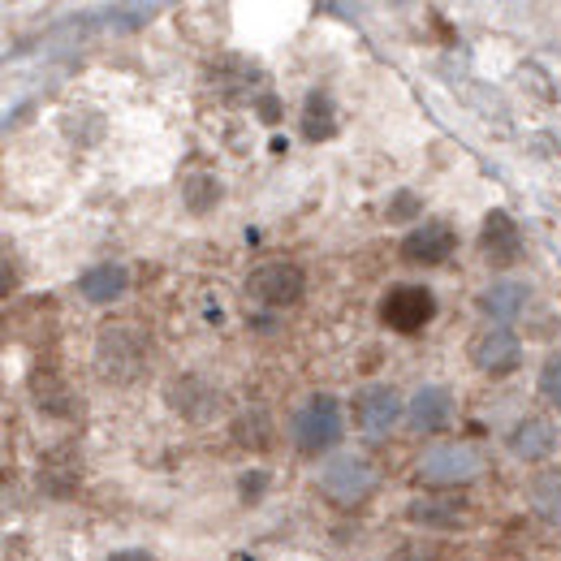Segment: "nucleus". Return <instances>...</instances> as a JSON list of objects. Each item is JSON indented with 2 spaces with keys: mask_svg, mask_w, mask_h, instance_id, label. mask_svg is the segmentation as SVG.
Returning <instances> with one entry per match:
<instances>
[{
  "mask_svg": "<svg viewBox=\"0 0 561 561\" xmlns=\"http://www.w3.org/2000/svg\"><path fill=\"white\" fill-rule=\"evenodd\" d=\"M484 467H489V462H484V454H480L476 445L445 440V445L423 449L420 462H415V476H420L427 489H458V484H471Z\"/></svg>",
  "mask_w": 561,
  "mask_h": 561,
  "instance_id": "f257e3e1",
  "label": "nucleus"
},
{
  "mask_svg": "<svg viewBox=\"0 0 561 561\" xmlns=\"http://www.w3.org/2000/svg\"><path fill=\"white\" fill-rule=\"evenodd\" d=\"M95 363H100V376L113 380V385H130L142 376V363H147V342L139 337V329H126V324H113L100 333V346H95Z\"/></svg>",
  "mask_w": 561,
  "mask_h": 561,
  "instance_id": "f03ea898",
  "label": "nucleus"
},
{
  "mask_svg": "<svg viewBox=\"0 0 561 561\" xmlns=\"http://www.w3.org/2000/svg\"><path fill=\"white\" fill-rule=\"evenodd\" d=\"M337 436H342V407H337V398H329V393L307 398L302 411L294 415V445H298V454H311V458L329 454L337 445Z\"/></svg>",
  "mask_w": 561,
  "mask_h": 561,
  "instance_id": "7ed1b4c3",
  "label": "nucleus"
},
{
  "mask_svg": "<svg viewBox=\"0 0 561 561\" xmlns=\"http://www.w3.org/2000/svg\"><path fill=\"white\" fill-rule=\"evenodd\" d=\"M432 316H436V294L427 285H393L380 298V320L393 333H420L432 324Z\"/></svg>",
  "mask_w": 561,
  "mask_h": 561,
  "instance_id": "20e7f679",
  "label": "nucleus"
},
{
  "mask_svg": "<svg viewBox=\"0 0 561 561\" xmlns=\"http://www.w3.org/2000/svg\"><path fill=\"white\" fill-rule=\"evenodd\" d=\"M307 289V277L298 264L289 260H273V264H260L251 277H247V294L264 307H294Z\"/></svg>",
  "mask_w": 561,
  "mask_h": 561,
  "instance_id": "39448f33",
  "label": "nucleus"
},
{
  "mask_svg": "<svg viewBox=\"0 0 561 561\" xmlns=\"http://www.w3.org/2000/svg\"><path fill=\"white\" fill-rule=\"evenodd\" d=\"M371 489H376V471L358 454H337L320 471V492L333 496L337 505H354V501H363Z\"/></svg>",
  "mask_w": 561,
  "mask_h": 561,
  "instance_id": "423d86ee",
  "label": "nucleus"
},
{
  "mask_svg": "<svg viewBox=\"0 0 561 561\" xmlns=\"http://www.w3.org/2000/svg\"><path fill=\"white\" fill-rule=\"evenodd\" d=\"M458 251V233L449 220H423L420 229H411L402 238V260L420 264V268H436Z\"/></svg>",
  "mask_w": 561,
  "mask_h": 561,
  "instance_id": "0eeeda50",
  "label": "nucleus"
},
{
  "mask_svg": "<svg viewBox=\"0 0 561 561\" xmlns=\"http://www.w3.org/2000/svg\"><path fill=\"white\" fill-rule=\"evenodd\" d=\"M354 415L367 436H385L393 423L402 420V393L393 385H367L354 398Z\"/></svg>",
  "mask_w": 561,
  "mask_h": 561,
  "instance_id": "6e6552de",
  "label": "nucleus"
},
{
  "mask_svg": "<svg viewBox=\"0 0 561 561\" xmlns=\"http://www.w3.org/2000/svg\"><path fill=\"white\" fill-rule=\"evenodd\" d=\"M471 363H476L480 371H489V376H510V371H518V367H523V342H518V333H514V329H492V333H484V337L471 346Z\"/></svg>",
  "mask_w": 561,
  "mask_h": 561,
  "instance_id": "1a4fd4ad",
  "label": "nucleus"
},
{
  "mask_svg": "<svg viewBox=\"0 0 561 561\" xmlns=\"http://www.w3.org/2000/svg\"><path fill=\"white\" fill-rule=\"evenodd\" d=\"M480 251H484V260H489L492 268H505V264H514L523 255V229L514 225V216H505L501 208L484 216Z\"/></svg>",
  "mask_w": 561,
  "mask_h": 561,
  "instance_id": "9d476101",
  "label": "nucleus"
},
{
  "mask_svg": "<svg viewBox=\"0 0 561 561\" xmlns=\"http://www.w3.org/2000/svg\"><path fill=\"white\" fill-rule=\"evenodd\" d=\"M407 518L427 531H462L471 523V505L462 496H423V501H411Z\"/></svg>",
  "mask_w": 561,
  "mask_h": 561,
  "instance_id": "9b49d317",
  "label": "nucleus"
},
{
  "mask_svg": "<svg viewBox=\"0 0 561 561\" xmlns=\"http://www.w3.org/2000/svg\"><path fill=\"white\" fill-rule=\"evenodd\" d=\"M407 420L415 432H445L454 423V393L445 385H423L420 393L407 402Z\"/></svg>",
  "mask_w": 561,
  "mask_h": 561,
  "instance_id": "f8f14e48",
  "label": "nucleus"
},
{
  "mask_svg": "<svg viewBox=\"0 0 561 561\" xmlns=\"http://www.w3.org/2000/svg\"><path fill=\"white\" fill-rule=\"evenodd\" d=\"M531 302V285L527 280H496L480 294V311L496 320V329H510Z\"/></svg>",
  "mask_w": 561,
  "mask_h": 561,
  "instance_id": "ddd939ff",
  "label": "nucleus"
},
{
  "mask_svg": "<svg viewBox=\"0 0 561 561\" xmlns=\"http://www.w3.org/2000/svg\"><path fill=\"white\" fill-rule=\"evenodd\" d=\"M169 402H173V411L182 415V420L191 423H208L216 415V389H211L208 380H199V376H182L173 389H169Z\"/></svg>",
  "mask_w": 561,
  "mask_h": 561,
  "instance_id": "4468645a",
  "label": "nucleus"
},
{
  "mask_svg": "<svg viewBox=\"0 0 561 561\" xmlns=\"http://www.w3.org/2000/svg\"><path fill=\"white\" fill-rule=\"evenodd\" d=\"M553 445H558V427H553L549 420H540V415L514 423V432H510V449H514V458H523V462H540V458H549Z\"/></svg>",
  "mask_w": 561,
  "mask_h": 561,
  "instance_id": "2eb2a0df",
  "label": "nucleus"
},
{
  "mask_svg": "<svg viewBox=\"0 0 561 561\" xmlns=\"http://www.w3.org/2000/svg\"><path fill=\"white\" fill-rule=\"evenodd\" d=\"M298 135L307 142H329L337 135V108H333L329 91H307L302 117H298Z\"/></svg>",
  "mask_w": 561,
  "mask_h": 561,
  "instance_id": "dca6fc26",
  "label": "nucleus"
},
{
  "mask_svg": "<svg viewBox=\"0 0 561 561\" xmlns=\"http://www.w3.org/2000/svg\"><path fill=\"white\" fill-rule=\"evenodd\" d=\"M126 285H130V273L122 264H95V268H87L78 277V294L87 302H100L104 307V302H117L126 294Z\"/></svg>",
  "mask_w": 561,
  "mask_h": 561,
  "instance_id": "f3484780",
  "label": "nucleus"
},
{
  "mask_svg": "<svg viewBox=\"0 0 561 561\" xmlns=\"http://www.w3.org/2000/svg\"><path fill=\"white\" fill-rule=\"evenodd\" d=\"M527 501L545 523H561V471H553V467L536 471L527 484Z\"/></svg>",
  "mask_w": 561,
  "mask_h": 561,
  "instance_id": "a211bd4d",
  "label": "nucleus"
},
{
  "mask_svg": "<svg viewBox=\"0 0 561 561\" xmlns=\"http://www.w3.org/2000/svg\"><path fill=\"white\" fill-rule=\"evenodd\" d=\"M61 135L73 142V147H95V142L108 135V122L100 108H73L61 117Z\"/></svg>",
  "mask_w": 561,
  "mask_h": 561,
  "instance_id": "6ab92c4d",
  "label": "nucleus"
},
{
  "mask_svg": "<svg viewBox=\"0 0 561 561\" xmlns=\"http://www.w3.org/2000/svg\"><path fill=\"white\" fill-rule=\"evenodd\" d=\"M220 195H225V186H220V178H211V173H191V178L182 182V204L195 211V216H208V211L220 204Z\"/></svg>",
  "mask_w": 561,
  "mask_h": 561,
  "instance_id": "aec40b11",
  "label": "nucleus"
},
{
  "mask_svg": "<svg viewBox=\"0 0 561 561\" xmlns=\"http://www.w3.org/2000/svg\"><path fill=\"white\" fill-rule=\"evenodd\" d=\"M514 82H518L527 95L545 100V104H553V100H558V82H553V73L545 70L540 61H518V70H514Z\"/></svg>",
  "mask_w": 561,
  "mask_h": 561,
  "instance_id": "412c9836",
  "label": "nucleus"
},
{
  "mask_svg": "<svg viewBox=\"0 0 561 561\" xmlns=\"http://www.w3.org/2000/svg\"><path fill=\"white\" fill-rule=\"evenodd\" d=\"M467 100H471V104H476V108L489 117L496 130H510V108H501V104H496L492 87H484V82H471V87H467Z\"/></svg>",
  "mask_w": 561,
  "mask_h": 561,
  "instance_id": "4be33fe9",
  "label": "nucleus"
},
{
  "mask_svg": "<svg viewBox=\"0 0 561 561\" xmlns=\"http://www.w3.org/2000/svg\"><path fill=\"white\" fill-rule=\"evenodd\" d=\"M156 13H160L156 4H113V9H104V18H113L117 31H139Z\"/></svg>",
  "mask_w": 561,
  "mask_h": 561,
  "instance_id": "5701e85b",
  "label": "nucleus"
},
{
  "mask_svg": "<svg viewBox=\"0 0 561 561\" xmlns=\"http://www.w3.org/2000/svg\"><path fill=\"white\" fill-rule=\"evenodd\" d=\"M423 211V199L415 191H398L393 199H389V208H385V220L389 225H407V220H415Z\"/></svg>",
  "mask_w": 561,
  "mask_h": 561,
  "instance_id": "b1692460",
  "label": "nucleus"
},
{
  "mask_svg": "<svg viewBox=\"0 0 561 561\" xmlns=\"http://www.w3.org/2000/svg\"><path fill=\"white\" fill-rule=\"evenodd\" d=\"M273 484V476L268 471H242V480H238V492H242V505H255L264 492Z\"/></svg>",
  "mask_w": 561,
  "mask_h": 561,
  "instance_id": "393cba45",
  "label": "nucleus"
},
{
  "mask_svg": "<svg viewBox=\"0 0 561 561\" xmlns=\"http://www.w3.org/2000/svg\"><path fill=\"white\" fill-rule=\"evenodd\" d=\"M540 393L561 411V358H549V363L540 367Z\"/></svg>",
  "mask_w": 561,
  "mask_h": 561,
  "instance_id": "a878e982",
  "label": "nucleus"
},
{
  "mask_svg": "<svg viewBox=\"0 0 561 561\" xmlns=\"http://www.w3.org/2000/svg\"><path fill=\"white\" fill-rule=\"evenodd\" d=\"M432 558H436V545L423 540V545H402L389 561H432Z\"/></svg>",
  "mask_w": 561,
  "mask_h": 561,
  "instance_id": "bb28decb",
  "label": "nucleus"
},
{
  "mask_svg": "<svg viewBox=\"0 0 561 561\" xmlns=\"http://www.w3.org/2000/svg\"><path fill=\"white\" fill-rule=\"evenodd\" d=\"M255 113H260L268 126H277V122H280V100L273 95V91H264V95L255 100Z\"/></svg>",
  "mask_w": 561,
  "mask_h": 561,
  "instance_id": "cd10ccee",
  "label": "nucleus"
},
{
  "mask_svg": "<svg viewBox=\"0 0 561 561\" xmlns=\"http://www.w3.org/2000/svg\"><path fill=\"white\" fill-rule=\"evenodd\" d=\"M104 561H156L151 553H142V549H122V553H113V558Z\"/></svg>",
  "mask_w": 561,
  "mask_h": 561,
  "instance_id": "c85d7f7f",
  "label": "nucleus"
}]
</instances>
